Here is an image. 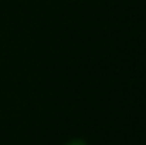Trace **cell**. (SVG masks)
<instances>
[{
  "label": "cell",
  "instance_id": "cell-1",
  "mask_svg": "<svg viewBox=\"0 0 146 145\" xmlns=\"http://www.w3.org/2000/svg\"><path fill=\"white\" fill-rule=\"evenodd\" d=\"M65 145H87L82 140H72V141H70L68 144H65Z\"/></svg>",
  "mask_w": 146,
  "mask_h": 145
}]
</instances>
